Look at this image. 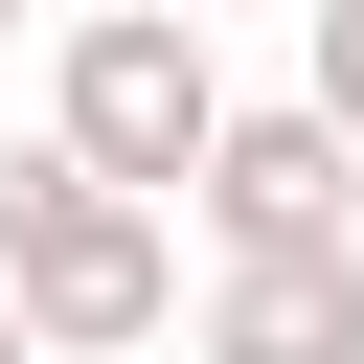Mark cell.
<instances>
[{"label": "cell", "mask_w": 364, "mask_h": 364, "mask_svg": "<svg viewBox=\"0 0 364 364\" xmlns=\"http://www.w3.org/2000/svg\"><path fill=\"white\" fill-rule=\"evenodd\" d=\"M0 318H23L46 364H136V341L182 318V205L91 182L68 136H0Z\"/></svg>", "instance_id": "cell-1"}, {"label": "cell", "mask_w": 364, "mask_h": 364, "mask_svg": "<svg viewBox=\"0 0 364 364\" xmlns=\"http://www.w3.org/2000/svg\"><path fill=\"white\" fill-rule=\"evenodd\" d=\"M205 114H228V68H205V0H68V46H46V136H68L91 182L182 205Z\"/></svg>", "instance_id": "cell-2"}, {"label": "cell", "mask_w": 364, "mask_h": 364, "mask_svg": "<svg viewBox=\"0 0 364 364\" xmlns=\"http://www.w3.org/2000/svg\"><path fill=\"white\" fill-rule=\"evenodd\" d=\"M182 228L205 250H318V228H364V136L318 91H228L205 159H182Z\"/></svg>", "instance_id": "cell-3"}, {"label": "cell", "mask_w": 364, "mask_h": 364, "mask_svg": "<svg viewBox=\"0 0 364 364\" xmlns=\"http://www.w3.org/2000/svg\"><path fill=\"white\" fill-rule=\"evenodd\" d=\"M205 364H364V228H318V250H205Z\"/></svg>", "instance_id": "cell-4"}, {"label": "cell", "mask_w": 364, "mask_h": 364, "mask_svg": "<svg viewBox=\"0 0 364 364\" xmlns=\"http://www.w3.org/2000/svg\"><path fill=\"white\" fill-rule=\"evenodd\" d=\"M296 91H318V114L364 136V0H296Z\"/></svg>", "instance_id": "cell-5"}, {"label": "cell", "mask_w": 364, "mask_h": 364, "mask_svg": "<svg viewBox=\"0 0 364 364\" xmlns=\"http://www.w3.org/2000/svg\"><path fill=\"white\" fill-rule=\"evenodd\" d=\"M0 364H46V341H23V318H0Z\"/></svg>", "instance_id": "cell-6"}, {"label": "cell", "mask_w": 364, "mask_h": 364, "mask_svg": "<svg viewBox=\"0 0 364 364\" xmlns=\"http://www.w3.org/2000/svg\"><path fill=\"white\" fill-rule=\"evenodd\" d=\"M0 46H23V0H0Z\"/></svg>", "instance_id": "cell-7"}]
</instances>
